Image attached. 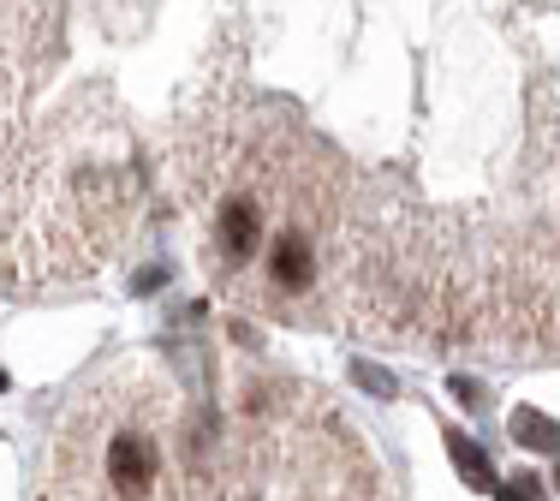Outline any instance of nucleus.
Here are the masks:
<instances>
[{
    "label": "nucleus",
    "instance_id": "1",
    "mask_svg": "<svg viewBox=\"0 0 560 501\" xmlns=\"http://www.w3.org/2000/svg\"><path fill=\"white\" fill-rule=\"evenodd\" d=\"M108 412H78L60 447V501H167V454L150 394L102 382Z\"/></svg>",
    "mask_w": 560,
    "mask_h": 501
},
{
    "label": "nucleus",
    "instance_id": "2",
    "mask_svg": "<svg viewBox=\"0 0 560 501\" xmlns=\"http://www.w3.org/2000/svg\"><path fill=\"white\" fill-rule=\"evenodd\" d=\"M513 436L525 447H537V454H560V424L549 412H530V406H518L513 412Z\"/></svg>",
    "mask_w": 560,
    "mask_h": 501
},
{
    "label": "nucleus",
    "instance_id": "3",
    "mask_svg": "<svg viewBox=\"0 0 560 501\" xmlns=\"http://www.w3.org/2000/svg\"><path fill=\"white\" fill-rule=\"evenodd\" d=\"M447 454H453V466H459V478H465V483L489 490V471H495V466H489V454H483V447H477V442H465L459 430H447Z\"/></svg>",
    "mask_w": 560,
    "mask_h": 501
},
{
    "label": "nucleus",
    "instance_id": "4",
    "mask_svg": "<svg viewBox=\"0 0 560 501\" xmlns=\"http://www.w3.org/2000/svg\"><path fill=\"white\" fill-rule=\"evenodd\" d=\"M501 501H542V483L537 478H513V483H501Z\"/></svg>",
    "mask_w": 560,
    "mask_h": 501
},
{
    "label": "nucleus",
    "instance_id": "5",
    "mask_svg": "<svg viewBox=\"0 0 560 501\" xmlns=\"http://www.w3.org/2000/svg\"><path fill=\"white\" fill-rule=\"evenodd\" d=\"M352 376H358V382H364V388H370V394H394V382H388V376H382V371H376V364H352Z\"/></svg>",
    "mask_w": 560,
    "mask_h": 501
}]
</instances>
